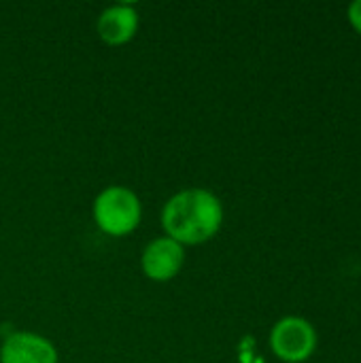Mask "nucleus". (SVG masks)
<instances>
[{"instance_id": "f257e3e1", "label": "nucleus", "mask_w": 361, "mask_h": 363, "mask_svg": "<svg viewBox=\"0 0 361 363\" xmlns=\"http://www.w3.org/2000/svg\"><path fill=\"white\" fill-rule=\"evenodd\" d=\"M221 200L213 191L200 187L174 194L162 208V225L166 236L183 247L211 240L221 230Z\"/></svg>"}, {"instance_id": "f03ea898", "label": "nucleus", "mask_w": 361, "mask_h": 363, "mask_svg": "<svg viewBox=\"0 0 361 363\" xmlns=\"http://www.w3.org/2000/svg\"><path fill=\"white\" fill-rule=\"evenodd\" d=\"M143 217V204L138 196L121 185H111L102 189L94 200L96 225L109 236L132 234Z\"/></svg>"}, {"instance_id": "7ed1b4c3", "label": "nucleus", "mask_w": 361, "mask_h": 363, "mask_svg": "<svg viewBox=\"0 0 361 363\" xmlns=\"http://www.w3.org/2000/svg\"><path fill=\"white\" fill-rule=\"evenodd\" d=\"M270 347L283 362H304L317 347V332L302 317H283L270 332Z\"/></svg>"}, {"instance_id": "20e7f679", "label": "nucleus", "mask_w": 361, "mask_h": 363, "mask_svg": "<svg viewBox=\"0 0 361 363\" xmlns=\"http://www.w3.org/2000/svg\"><path fill=\"white\" fill-rule=\"evenodd\" d=\"M185 264V247L168 236L151 240L140 257V266L147 279L164 283L174 279Z\"/></svg>"}, {"instance_id": "39448f33", "label": "nucleus", "mask_w": 361, "mask_h": 363, "mask_svg": "<svg viewBox=\"0 0 361 363\" xmlns=\"http://www.w3.org/2000/svg\"><path fill=\"white\" fill-rule=\"evenodd\" d=\"M0 363H57V351L38 334L13 332L0 347Z\"/></svg>"}, {"instance_id": "423d86ee", "label": "nucleus", "mask_w": 361, "mask_h": 363, "mask_svg": "<svg viewBox=\"0 0 361 363\" xmlns=\"http://www.w3.org/2000/svg\"><path fill=\"white\" fill-rule=\"evenodd\" d=\"M138 30V13L132 4H113L98 17V34L106 45H126Z\"/></svg>"}, {"instance_id": "0eeeda50", "label": "nucleus", "mask_w": 361, "mask_h": 363, "mask_svg": "<svg viewBox=\"0 0 361 363\" xmlns=\"http://www.w3.org/2000/svg\"><path fill=\"white\" fill-rule=\"evenodd\" d=\"M349 21L361 32V0H355V2L349 6Z\"/></svg>"}]
</instances>
